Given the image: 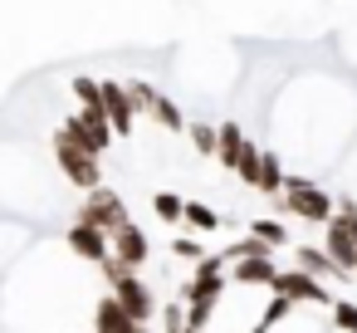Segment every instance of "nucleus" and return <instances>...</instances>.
Returning a JSON list of instances; mask_svg holds the SVG:
<instances>
[{"instance_id": "19", "label": "nucleus", "mask_w": 357, "mask_h": 333, "mask_svg": "<svg viewBox=\"0 0 357 333\" xmlns=\"http://www.w3.org/2000/svg\"><path fill=\"white\" fill-rule=\"evenodd\" d=\"M215 142H220V138H215V123H191V147H196L201 157L215 162Z\"/></svg>"}, {"instance_id": "21", "label": "nucleus", "mask_w": 357, "mask_h": 333, "mask_svg": "<svg viewBox=\"0 0 357 333\" xmlns=\"http://www.w3.org/2000/svg\"><path fill=\"white\" fill-rule=\"evenodd\" d=\"M186 225H191V230H215L220 216H215L211 206H201V201H186Z\"/></svg>"}, {"instance_id": "9", "label": "nucleus", "mask_w": 357, "mask_h": 333, "mask_svg": "<svg viewBox=\"0 0 357 333\" xmlns=\"http://www.w3.org/2000/svg\"><path fill=\"white\" fill-rule=\"evenodd\" d=\"M103 113H108V123H113V133H118V138H128V133H132L137 103H132L128 84H113V79H103Z\"/></svg>"}, {"instance_id": "6", "label": "nucleus", "mask_w": 357, "mask_h": 333, "mask_svg": "<svg viewBox=\"0 0 357 333\" xmlns=\"http://www.w3.org/2000/svg\"><path fill=\"white\" fill-rule=\"evenodd\" d=\"M274 294H284L289 304H333V294L323 289V279L308 274V269H279Z\"/></svg>"}, {"instance_id": "13", "label": "nucleus", "mask_w": 357, "mask_h": 333, "mask_svg": "<svg viewBox=\"0 0 357 333\" xmlns=\"http://www.w3.org/2000/svg\"><path fill=\"white\" fill-rule=\"evenodd\" d=\"M215 162L225 167V172H235L240 167V152H245V133H240V123H215Z\"/></svg>"}, {"instance_id": "10", "label": "nucleus", "mask_w": 357, "mask_h": 333, "mask_svg": "<svg viewBox=\"0 0 357 333\" xmlns=\"http://www.w3.org/2000/svg\"><path fill=\"white\" fill-rule=\"evenodd\" d=\"M113 260H123V265H132V269H142L147 260H152V240L142 235V225H118L113 230Z\"/></svg>"}, {"instance_id": "1", "label": "nucleus", "mask_w": 357, "mask_h": 333, "mask_svg": "<svg viewBox=\"0 0 357 333\" xmlns=\"http://www.w3.org/2000/svg\"><path fill=\"white\" fill-rule=\"evenodd\" d=\"M98 269H103V279H108L113 299H118V304H123V309H128L137 323H152V313H157V299H152V289L137 279V269H132V265H123V260H113V255H108Z\"/></svg>"}, {"instance_id": "28", "label": "nucleus", "mask_w": 357, "mask_h": 333, "mask_svg": "<svg viewBox=\"0 0 357 333\" xmlns=\"http://www.w3.org/2000/svg\"><path fill=\"white\" fill-rule=\"evenodd\" d=\"M186 333H206V328H186Z\"/></svg>"}, {"instance_id": "2", "label": "nucleus", "mask_w": 357, "mask_h": 333, "mask_svg": "<svg viewBox=\"0 0 357 333\" xmlns=\"http://www.w3.org/2000/svg\"><path fill=\"white\" fill-rule=\"evenodd\" d=\"M279 201V211L284 216H298V221H318V225H328L333 216H337V201L323 191V186H313V182H303V177H284V191L274 196Z\"/></svg>"}, {"instance_id": "7", "label": "nucleus", "mask_w": 357, "mask_h": 333, "mask_svg": "<svg viewBox=\"0 0 357 333\" xmlns=\"http://www.w3.org/2000/svg\"><path fill=\"white\" fill-rule=\"evenodd\" d=\"M220 289H225V255L196 260V279L186 284V304H215Z\"/></svg>"}, {"instance_id": "29", "label": "nucleus", "mask_w": 357, "mask_h": 333, "mask_svg": "<svg viewBox=\"0 0 357 333\" xmlns=\"http://www.w3.org/2000/svg\"><path fill=\"white\" fill-rule=\"evenodd\" d=\"M352 269H357V265H352Z\"/></svg>"}, {"instance_id": "14", "label": "nucleus", "mask_w": 357, "mask_h": 333, "mask_svg": "<svg viewBox=\"0 0 357 333\" xmlns=\"http://www.w3.org/2000/svg\"><path fill=\"white\" fill-rule=\"evenodd\" d=\"M294 255H298V269H308V274H318V279H333V274H342V269L333 265V255H328V250H313V245H298Z\"/></svg>"}, {"instance_id": "12", "label": "nucleus", "mask_w": 357, "mask_h": 333, "mask_svg": "<svg viewBox=\"0 0 357 333\" xmlns=\"http://www.w3.org/2000/svg\"><path fill=\"white\" fill-rule=\"evenodd\" d=\"M230 279H235V284H269V289H274L279 265H274L269 255H250V260H235V265H230Z\"/></svg>"}, {"instance_id": "26", "label": "nucleus", "mask_w": 357, "mask_h": 333, "mask_svg": "<svg viewBox=\"0 0 357 333\" xmlns=\"http://www.w3.org/2000/svg\"><path fill=\"white\" fill-rule=\"evenodd\" d=\"M172 255H176V260H206L201 240H172Z\"/></svg>"}, {"instance_id": "25", "label": "nucleus", "mask_w": 357, "mask_h": 333, "mask_svg": "<svg viewBox=\"0 0 357 333\" xmlns=\"http://www.w3.org/2000/svg\"><path fill=\"white\" fill-rule=\"evenodd\" d=\"M128 94H132V103H137V113H142V108L152 113V98H157V89H152V84H128Z\"/></svg>"}, {"instance_id": "24", "label": "nucleus", "mask_w": 357, "mask_h": 333, "mask_svg": "<svg viewBox=\"0 0 357 333\" xmlns=\"http://www.w3.org/2000/svg\"><path fill=\"white\" fill-rule=\"evenodd\" d=\"M162 328H167V333H186V309H181V304H167V309H162Z\"/></svg>"}, {"instance_id": "23", "label": "nucleus", "mask_w": 357, "mask_h": 333, "mask_svg": "<svg viewBox=\"0 0 357 333\" xmlns=\"http://www.w3.org/2000/svg\"><path fill=\"white\" fill-rule=\"evenodd\" d=\"M333 323H337V328H347V333H357V304L337 299V304H333Z\"/></svg>"}, {"instance_id": "4", "label": "nucleus", "mask_w": 357, "mask_h": 333, "mask_svg": "<svg viewBox=\"0 0 357 333\" xmlns=\"http://www.w3.org/2000/svg\"><path fill=\"white\" fill-rule=\"evenodd\" d=\"M64 133H69L79 147H89L93 157H103V152L113 147V123H108L103 108H79V113H69V118H64Z\"/></svg>"}, {"instance_id": "15", "label": "nucleus", "mask_w": 357, "mask_h": 333, "mask_svg": "<svg viewBox=\"0 0 357 333\" xmlns=\"http://www.w3.org/2000/svg\"><path fill=\"white\" fill-rule=\"evenodd\" d=\"M259 191H264V196H279V191H284V167H279L274 152L259 157Z\"/></svg>"}, {"instance_id": "17", "label": "nucleus", "mask_w": 357, "mask_h": 333, "mask_svg": "<svg viewBox=\"0 0 357 333\" xmlns=\"http://www.w3.org/2000/svg\"><path fill=\"white\" fill-rule=\"evenodd\" d=\"M152 113H157V123H162L167 133H181V128H186V118H181V108H176V103H172L167 94H157V98H152Z\"/></svg>"}, {"instance_id": "22", "label": "nucleus", "mask_w": 357, "mask_h": 333, "mask_svg": "<svg viewBox=\"0 0 357 333\" xmlns=\"http://www.w3.org/2000/svg\"><path fill=\"white\" fill-rule=\"evenodd\" d=\"M250 235H259V240H269V245H284V240H289V230H284L279 221H250Z\"/></svg>"}, {"instance_id": "20", "label": "nucleus", "mask_w": 357, "mask_h": 333, "mask_svg": "<svg viewBox=\"0 0 357 333\" xmlns=\"http://www.w3.org/2000/svg\"><path fill=\"white\" fill-rule=\"evenodd\" d=\"M74 98L84 108H103V79H74Z\"/></svg>"}, {"instance_id": "8", "label": "nucleus", "mask_w": 357, "mask_h": 333, "mask_svg": "<svg viewBox=\"0 0 357 333\" xmlns=\"http://www.w3.org/2000/svg\"><path fill=\"white\" fill-rule=\"evenodd\" d=\"M69 250H74L79 260L103 265V260L113 255V235H108V230H98V225H89V221H74V225H69Z\"/></svg>"}, {"instance_id": "5", "label": "nucleus", "mask_w": 357, "mask_h": 333, "mask_svg": "<svg viewBox=\"0 0 357 333\" xmlns=\"http://www.w3.org/2000/svg\"><path fill=\"white\" fill-rule=\"evenodd\" d=\"M79 221H89V225H98V230L113 235L118 225H128V206H123V196L113 186H93L89 201L79 206Z\"/></svg>"}, {"instance_id": "11", "label": "nucleus", "mask_w": 357, "mask_h": 333, "mask_svg": "<svg viewBox=\"0 0 357 333\" xmlns=\"http://www.w3.org/2000/svg\"><path fill=\"white\" fill-rule=\"evenodd\" d=\"M93 333H152V328L137 323V318L108 294V299H98V309H93Z\"/></svg>"}, {"instance_id": "16", "label": "nucleus", "mask_w": 357, "mask_h": 333, "mask_svg": "<svg viewBox=\"0 0 357 333\" xmlns=\"http://www.w3.org/2000/svg\"><path fill=\"white\" fill-rule=\"evenodd\" d=\"M152 211H157V221H167V225L186 221V201H181L176 191H157V196H152Z\"/></svg>"}, {"instance_id": "18", "label": "nucleus", "mask_w": 357, "mask_h": 333, "mask_svg": "<svg viewBox=\"0 0 357 333\" xmlns=\"http://www.w3.org/2000/svg\"><path fill=\"white\" fill-rule=\"evenodd\" d=\"M259 157H264V152H259L255 142H245V152H240V167H235V177H240L245 186H259Z\"/></svg>"}, {"instance_id": "3", "label": "nucleus", "mask_w": 357, "mask_h": 333, "mask_svg": "<svg viewBox=\"0 0 357 333\" xmlns=\"http://www.w3.org/2000/svg\"><path fill=\"white\" fill-rule=\"evenodd\" d=\"M54 162H59V172H64V182H74L79 191H93V186H103V157H93L89 147H79L64 128L54 133Z\"/></svg>"}, {"instance_id": "27", "label": "nucleus", "mask_w": 357, "mask_h": 333, "mask_svg": "<svg viewBox=\"0 0 357 333\" xmlns=\"http://www.w3.org/2000/svg\"><path fill=\"white\" fill-rule=\"evenodd\" d=\"M211 323V304H191L186 309V328H206Z\"/></svg>"}]
</instances>
